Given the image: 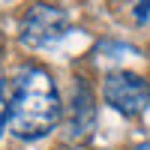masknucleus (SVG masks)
<instances>
[{
    "label": "nucleus",
    "instance_id": "1",
    "mask_svg": "<svg viewBox=\"0 0 150 150\" xmlns=\"http://www.w3.org/2000/svg\"><path fill=\"white\" fill-rule=\"evenodd\" d=\"M63 114L57 84L42 66H21L9 93V129L24 141L48 135Z\"/></svg>",
    "mask_w": 150,
    "mask_h": 150
},
{
    "label": "nucleus",
    "instance_id": "2",
    "mask_svg": "<svg viewBox=\"0 0 150 150\" xmlns=\"http://www.w3.org/2000/svg\"><path fill=\"white\" fill-rule=\"evenodd\" d=\"M102 96L123 117H135V114H141V111H147V105H150V84L141 75H135V72L117 69V72L105 75Z\"/></svg>",
    "mask_w": 150,
    "mask_h": 150
},
{
    "label": "nucleus",
    "instance_id": "3",
    "mask_svg": "<svg viewBox=\"0 0 150 150\" xmlns=\"http://www.w3.org/2000/svg\"><path fill=\"white\" fill-rule=\"evenodd\" d=\"M69 27V12L63 6L51 3H36L27 9V15L21 21V42L30 48H42L57 42Z\"/></svg>",
    "mask_w": 150,
    "mask_h": 150
},
{
    "label": "nucleus",
    "instance_id": "4",
    "mask_svg": "<svg viewBox=\"0 0 150 150\" xmlns=\"http://www.w3.org/2000/svg\"><path fill=\"white\" fill-rule=\"evenodd\" d=\"M69 105L72 108H69V120H66V138L69 141H84L96 126V99H93V90L84 78H75Z\"/></svg>",
    "mask_w": 150,
    "mask_h": 150
},
{
    "label": "nucleus",
    "instance_id": "5",
    "mask_svg": "<svg viewBox=\"0 0 150 150\" xmlns=\"http://www.w3.org/2000/svg\"><path fill=\"white\" fill-rule=\"evenodd\" d=\"M9 123V87L0 78V135H3V126Z\"/></svg>",
    "mask_w": 150,
    "mask_h": 150
},
{
    "label": "nucleus",
    "instance_id": "6",
    "mask_svg": "<svg viewBox=\"0 0 150 150\" xmlns=\"http://www.w3.org/2000/svg\"><path fill=\"white\" fill-rule=\"evenodd\" d=\"M150 15V3H138V6H135V18H138V21H144Z\"/></svg>",
    "mask_w": 150,
    "mask_h": 150
},
{
    "label": "nucleus",
    "instance_id": "7",
    "mask_svg": "<svg viewBox=\"0 0 150 150\" xmlns=\"http://www.w3.org/2000/svg\"><path fill=\"white\" fill-rule=\"evenodd\" d=\"M132 150H150V141H141V144H135Z\"/></svg>",
    "mask_w": 150,
    "mask_h": 150
},
{
    "label": "nucleus",
    "instance_id": "8",
    "mask_svg": "<svg viewBox=\"0 0 150 150\" xmlns=\"http://www.w3.org/2000/svg\"><path fill=\"white\" fill-rule=\"evenodd\" d=\"M0 54H3V39H0Z\"/></svg>",
    "mask_w": 150,
    "mask_h": 150
}]
</instances>
